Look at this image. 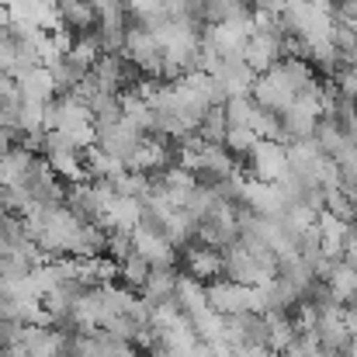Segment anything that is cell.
Masks as SVG:
<instances>
[{"mask_svg": "<svg viewBox=\"0 0 357 357\" xmlns=\"http://www.w3.org/2000/svg\"><path fill=\"white\" fill-rule=\"evenodd\" d=\"M14 84H17V91H21V101H28V105H52V101L59 98L56 80H52V70H45V66H28V70H21V73L14 77Z\"/></svg>", "mask_w": 357, "mask_h": 357, "instance_id": "9a60e30c", "label": "cell"}, {"mask_svg": "<svg viewBox=\"0 0 357 357\" xmlns=\"http://www.w3.org/2000/svg\"><path fill=\"white\" fill-rule=\"evenodd\" d=\"M38 156L24 146H10L3 156H0V188H28L31 181V170H35Z\"/></svg>", "mask_w": 357, "mask_h": 357, "instance_id": "e0dca14e", "label": "cell"}, {"mask_svg": "<svg viewBox=\"0 0 357 357\" xmlns=\"http://www.w3.org/2000/svg\"><path fill=\"white\" fill-rule=\"evenodd\" d=\"M174 302H177V309L191 319V316H198L202 309H208V291H205V284H202V281H195L191 274H177Z\"/></svg>", "mask_w": 357, "mask_h": 357, "instance_id": "cb8c5ba5", "label": "cell"}, {"mask_svg": "<svg viewBox=\"0 0 357 357\" xmlns=\"http://www.w3.org/2000/svg\"><path fill=\"white\" fill-rule=\"evenodd\" d=\"M112 188H115V195H125V198H135V202H142V198L149 195L153 181H149V177H142V174H132V170H125L119 181H112Z\"/></svg>", "mask_w": 357, "mask_h": 357, "instance_id": "836d02e7", "label": "cell"}, {"mask_svg": "<svg viewBox=\"0 0 357 357\" xmlns=\"http://www.w3.org/2000/svg\"><path fill=\"white\" fill-rule=\"evenodd\" d=\"M344 319H347V330H351V340H357V302L344 309Z\"/></svg>", "mask_w": 357, "mask_h": 357, "instance_id": "ab89813d", "label": "cell"}, {"mask_svg": "<svg viewBox=\"0 0 357 357\" xmlns=\"http://www.w3.org/2000/svg\"><path fill=\"white\" fill-rule=\"evenodd\" d=\"M205 112L208 108H222L226 105V94H222V87H219V80L215 77H208V73H202V70H195V73H184L181 80H177Z\"/></svg>", "mask_w": 357, "mask_h": 357, "instance_id": "7402d4cb", "label": "cell"}, {"mask_svg": "<svg viewBox=\"0 0 357 357\" xmlns=\"http://www.w3.org/2000/svg\"><path fill=\"white\" fill-rule=\"evenodd\" d=\"M195 153H198V167H195V177L198 174H205V177H212V184H219V181H226L229 174H236V156L222 146V142H202L198 139V146H195Z\"/></svg>", "mask_w": 357, "mask_h": 357, "instance_id": "5bb4252c", "label": "cell"}, {"mask_svg": "<svg viewBox=\"0 0 357 357\" xmlns=\"http://www.w3.org/2000/svg\"><path fill=\"white\" fill-rule=\"evenodd\" d=\"M125 14L132 17V24H142V28H153L156 21L167 17L163 0H125Z\"/></svg>", "mask_w": 357, "mask_h": 357, "instance_id": "1f68e13d", "label": "cell"}, {"mask_svg": "<svg viewBox=\"0 0 357 357\" xmlns=\"http://www.w3.org/2000/svg\"><path fill=\"white\" fill-rule=\"evenodd\" d=\"M316 233H319V253H323L326 260H344V250H347L351 236L357 233V226L337 219V215H330V212H319Z\"/></svg>", "mask_w": 357, "mask_h": 357, "instance_id": "7c38bea8", "label": "cell"}, {"mask_svg": "<svg viewBox=\"0 0 357 357\" xmlns=\"http://www.w3.org/2000/svg\"><path fill=\"white\" fill-rule=\"evenodd\" d=\"M222 146H226L233 156H246V153L257 146V135H253V128H246V125H229Z\"/></svg>", "mask_w": 357, "mask_h": 357, "instance_id": "8d00e7d4", "label": "cell"}, {"mask_svg": "<svg viewBox=\"0 0 357 357\" xmlns=\"http://www.w3.org/2000/svg\"><path fill=\"white\" fill-rule=\"evenodd\" d=\"M205 3H208V0H205Z\"/></svg>", "mask_w": 357, "mask_h": 357, "instance_id": "bcb514c9", "label": "cell"}, {"mask_svg": "<svg viewBox=\"0 0 357 357\" xmlns=\"http://www.w3.org/2000/svg\"><path fill=\"white\" fill-rule=\"evenodd\" d=\"M56 14H59V28H66L70 35L98 31V10L87 0H56Z\"/></svg>", "mask_w": 357, "mask_h": 357, "instance_id": "ac0fdd59", "label": "cell"}, {"mask_svg": "<svg viewBox=\"0 0 357 357\" xmlns=\"http://www.w3.org/2000/svg\"><path fill=\"white\" fill-rule=\"evenodd\" d=\"M205 291H208V309L226 316V319L250 312V288L246 284H236L229 278H215L212 284H205Z\"/></svg>", "mask_w": 357, "mask_h": 357, "instance_id": "9c48e42d", "label": "cell"}, {"mask_svg": "<svg viewBox=\"0 0 357 357\" xmlns=\"http://www.w3.org/2000/svg\"><path fill=\"white\" fill-rule=\"evenodd\" d=\"M84 167H87V181H94V184H112V181H119L125 174V163L108 156L101 146H91L84 153Z\"/></svg>", "mask_w": 357, "mask_h": 357, "instance_id": "d4e9b609", "label": "cell"}, {"mask_svg": "<svg viewBox=\"0 0 357 357\" xmlns=\"http://www.w3.org/2000/svg\"><path fill=\"white\" fill-rule=\"evenodd\" d=\"M121 56L149 80H163V52L156 45V38L142 28V24H128L125 28V49Z\"/></svg>", "mask_w": 357, "mask_h": 357, "instance_id": "7a4b0ae2", "label": "cell"}, {"mask_svg": "<svg viewBox=\"0 0 357 357\" xmlns=\"http://www.w3.org/2000/svg\"><path fill=\"white\" fill-rule=\"evenodd\" d=\"M184 264H188V274L202 284H212L215 278H222V250H212L205 243H188L184 250Z\"/></svg>", "mask_w": 357, "mask_h": 357, "instance_id": "2e32d148", "label": "cell"}, {"mask_svg": "<svg viewBox=\"0 0 357 357\" xmlns=\"http://www.w3.org/2000/svg\"><path fill=\"white\" fill-rule=\"evenodd\" d=\"M319 94H323V87L316 84L309 94H298L284 115H278V119H281L284 146H288V142H298V139H312V135H316V125H319V119H323Z\"/></svg>", "mask_w": 357, "mask_h": 357, "instance_id": "6da1fadb", "label": "cell"}, {"mask_svg": "<svg viewBox=\"0 0 357 357\" xmlns=\"http://www.w3.org/2000/svg\"><path fill=\"white\" fill-rule=\"evenodd\" d=\"M212 77L219 80V87H222L226 98H250L253 80H257V73H253L243 59H222L219 70H215Z\"/></svg>", "mask_w": 357, "mask_h": 357, "instance_id": "d6986e66", "label": "cell"}, {"mask_svg": "<svg viewBox=\"0 0 357 357\" xmlns=\"http://www.w3.org/2000/svg\"><path fill=\"white\" fill-rule=\"evenodd\" d=\"M236 212H239V205L222 202L208 219L198 222V243H205V246H212V250H226V246H233V243L239 239Z\"/></svg>", "mask_w": 357, "mask_h": 357, "instance_id": "5b68a950", "label": "cell"}, {"mask_svg": "<svg viewBox=\"0 0 357 357\" xmlns=\"http://www.w3.org/2000/svg\"><path fill=\"white\" fill-rule=\"evenodd\" d=\"M239 205H243L246 212L260 215V219H281L284 208H288V202H284V195H281L278 184H264V181H253V177L243 181Z\"/></svg>", "mask_w": 357, "mask_h": 357, "instance_id": "8992f818", "label": "cell"}, {"mask_svg": "<svg viewBox=\"0 0 357 357\" xmlns=\"http://www.w3.org/2000/svg\"><path fill=\"white\" fill-rule=\"evenodd\" d=\"M87 73L80 70V66H73L70 59H59L56 66H52V80H56V91L59 94H73V87L84 80Z\"/></svg>", "mask_w": 357, "mask_h": 357, "instance_id": "74e56055", "label": "cell"}, {"mask_svg": "<svg viewBox=\"0 0 357 357\" xmlns=\"http://www.w3.org/2000/svg\"><path fill=\"white\" fill-rule=\"evenodd\" d=\"M105 52H101V42H98V35H77L73 38V49H70V63L73 66H80L84 73H91L94 66H98V59H101Z\"/></svg>", "mask_w": 357, "mask_h": 357, "instance_id": "f546056e", "label": "cell"}, {"mask_svg": "<svg viewBox=\"0 0 357 357\" xmlns=\"http://www.w3.org/2000/svg\"><path fill=\"white\" fill-rule=\"evenodd\" d=\"M167 167H174V149L167 146L163 135H146L139 142V149L128 156L125 170L132 174H142V177H153V174H163Z\"/></svg>", "mask_w": 357, "mask_h": 357, "instance_id": "ba28073f", "label": "cell"}, {"mask_svg": "<svg viewBox=\"0 0 357 357\" xmlns=\"http://www.w3.org/2000/svg\"><path fill=\"white\" fill-rule=\"evenodd\" d=\"M316 357H344V354H333V351H319Z\"/></svg>", "mask_w": 357, "mask_h": 357, "instance_id": "ee69618b", "label": "cell"}, {"mask_svg": "<svg viewBox=\"0 0 357 357\" xmlns=\"http://www.w3.org/2000/svg\"><path fill=\"white\" fill-rule=\"evenodd\" d=\"M250 98H253L257 108H264V112H271V115H284V112L291 108V101H295V91L284 84V77H281L278 66H274V70H267V73H260V77L253 80Z\"/></svg>", "mask_w": 357, "mask_h": 357, "instance_id": "52a82bcc", "label": "cell"}, {"mask_svg": "<svg viewBox=\"0 0 357 357\" xmlns=\"http://www.w3.org/2000/svg\"><path fill=\"white\" fill-rule=\"evenodd\" d=\"M226 128H229V125H226V115H222V108H208L195 135H198L202 142H222V139H226Z\"/></svg>", "mask_w": 357, "mask_h": 357, "instance_id": "e575fe53", "label": "cell"}, {"mask_svg": "<svg viewBox=\"0 0 357 357\" xmlns=\"http://www.w3.org/2000/svg\"><path fill=\"white\" fill-rule=\"evenodd\" d=\"M246 156H250V174H253V181L278 184V181L288 174V146H284V142L257 139V146H253Z\"/></svg>", "mask_w": 357, "mask_h": 357, "instance_id": "277c9868", "label": "cell"}, {"mask_svg": "<svg viewBox=\"0 0 357 357\" xmlns=\"http://www.w3.org/2000/svg\"><path fill=\"white\" fill-rule=\"evenodd\" d=\"M351 142H354V149H357V135H351Z\"/></svg>", "mask_w": 357, "mask_h": 357, "instance_id": "f6af8a7d", "label": "cell"}, {"mask_svg": "<svg viewBox=\"0 0 357 357\" xmlns=\"http://www.w3.org/2000/svg\"><path fill=\"white\" fill-rule=\"evenodd\" d=\"M0 35H10V14H7V7H0Z\"/></svg>", "mask_w": 357, "mask_h": 357, "instance_id": "b9f144b4", "label": "cell"}, {"mask_svg": "<svg viewBox=\"0 0 357 357\" xmlns=\"http://www.w3.org/2000/svg\"><path fill=\"white\" fill-rule=\"evenodd\" d=\"M45 163L56 177L70 181V184H84L87 181V167H84V153L80 149H45Z\"/></svg>", "mask_w": 357, "mask_h": 357, "instance_id": "603a6c76", "label": "cell"}, {"mask_svg": "<svg viewBox=\"0 0 357 357\" xmlns=\"http://www.w3.org/2000/svg\"><path fill=\"white\" fill-rule=\"evenodd\" d=\"M253 112H257L253 98H226V105H222L226 125H246V128H250V119H253Z\"/></svg>", "mask_w": 357, "mask_h": 357, "instance_id": "f35d334b", "label": "cell"}, {"mask_svg": "<svg viewBox=\"0 0 357 357\" xmlns=\"http://www.w3.org/2000/svg\"><path fill=\"white\" fill-rule=\"evenodd\" d=\"M149 264L142 260V257H135V253H128L125 260H119V278L125 281V288L132 291V288H142L146 284V278H149Z\"/></svg>", "mask_w": 357, "mask_h": 357, "instance_id": "d6a6232c", "label": "cell"}, {"mask_svg": "<svg viewBox=\"0 0 357 357\" xmlns=\"http://www.w3.org/2000/svg\"><path fill=\"white\" fill-rule=\"evenodd\" d=\"M271 357H309V351L295 340V347H288V351H281V354H271Z\"/></svg>", "mask_w": 357, "mask_h": 357, "instance_id": "60d3db41", "label": "cell"}, {"mask_svg": "<svg viewBox=\"0 0 357 357\" xmlns=\"http://www.w3.org/2000/svg\"><path fill=\"white\" fill-rule=\"evenodd\" d=\"M344 357H357V340H351V347H347V354Z\"/></svg>", "mask_w": 357, "mask_h": 357, "instance_id": "7bdbcfd3", "label": "cell"}, {"mask_svg": "<svg viewBox=\"0 0 357 357\" xmlns=\"http://www.w3.org/2000/svg\"><path fill=\"white\" fill-rule=\"evenodd\" d=\"M128 239H132V253L142 257L149 267H174L177 264V250L170 246V239L163 233H156L149 226H139V229H132Z\"/></svg>", "mask_w": 357, "mask_h": 357, "instance_id": "30bf717a", "label": "cell"}, {"mask_svg": "<svg viewBox=\"0 0 357 357\" xmlns=\"http://www.w3.org/2000/svg\"><path fill=\"white\" fill-rule=\"evenodd\" d=\"M323 212H330V215L357 226V195L347 184H337V188L323 191Z\"/></svg>", "mask_w": 357, "mask_h": 357, "instance_id": "83f0119b", "label": "cell"}, {"mask_svg": "<svg viewBox=\"0 0 357 357\" xmlns=\"http://www.w3.org/2000/svg\"><path fill=\"white\" fill-rule=\"evenodd\" d=\"M278 73L284 77V84L295 91V98L298 94H309L319 80H316V73H312V66L305 63V59H281L278 63Z\"/></svg>", "mask_w": 357, "mask_h": 357, "instance_id": "f1b7e54d", "label": "cell"}, {"mask_svg": "<svg viewBox=\"0 0 357 357\" xmlns=\"http://www.w3.org/2000/svg\"><path fill=\"white\" fill-rule=\"evenodd\" d=\"M146 135L139 132V128H132L128 121H112V125H101L98 128V146L108 153V156H115L121 163H128V156L139 149V142H142Z\"/></svg>", "mask_w": 357, "mask_h": 357, "instance_id": "4fadbf2b", "label": "cell"}, {"mask_svg": "<svg viewBox=\"0 0 357 357\" xmlns=\"http://www.w3.org/2000/svg\"><path fill=\"white\" fill-rule=\"evenodd\" d=\"M295 340H298V326L288 312H267L264 316V347L271 354H281V351L295 347Z\"/></svg>", "mask_w": 357, "mask_h": 357, "instance_id": "ffe728a7", "label": "cell"}, {"mask_svg": "<svg viewBox=\"0 0 357 357\" xmlns=\"http://www.w3.org/2000/svg\"><path fill=\"white\" fill-rule=\"evenodd\" d=\"M250 128H253V135H257V139L284 142V135H281V119H278V115H271V112H264V108H257V112H253Z\"/></svg>", "mask_w": 357, "mask_h": 357, "instance_id": "d590c367", "label": "cell"}, {"mask_svg": "<svg viewBox=\"0 0 357 357\" xmlns=\"http://www.w3.org/2000/svg\"><path fill=\"white\" fill-rule=\"evenodd\" d=\"M233 357H236V354H233Z\"/></svg>", "mask_w": 357, "mask_h": 357, "instance_id": "7dc6e473", "label": "cell"}, {"mask_svg": "<svg viewBox=\"0 0 357 357\" xmlns=\"http://www.w3.org/2000/svg\"><path fill=\"white\" fill-rule=\"evenodd\" d=\"M174 288H177V274L174 267H153L146 284L139 288V295L149 302V305H160V302H170L174 298Z\"/></svg>", "mask_w": 357, "mask_h": 357, "instance_id": "4316f807", "label": "cell"}, {"mask_svg": "<svg viewBox=\"0 0 357 357\" xmlns=\"http://www.w3.org/2000/svg\"><path fill=\"white\" fill-rule=\"evenodd\" d=\"M191 326H195V333H198V340L202 344H222V330H226V316H219V312H212V309H202L198 316H191Z\"/></svg>", "mask_w": 357, "mask_h": 357, "instance_id": "4dcf8cb0", "label": "cell"}, {"mask_svg": "<svg viewBox=\"0 0 357 357\" xmlns=\"http://www.w3.org/2000/svg\"><path fill=\"white\" fill-rule=\"evenodd\" d=\"M250 35H257L250 14L233 17V21H215V24H208V28L202 31V38H205L222 59H243V49H246Z\"/></svg>", "mask_w": 357, "mask_h": 357, "instance_id": "3957f363", "label": "cell"}, {"mask_svg": "<svg viewBox=\"0 0 357 357\" xmlns=\"http://www.w3.org/2000/svg\"><path fill=\"white\" fill-rule=\"evenodd\" d=\"M119 101H121V121H128V125L139 128L142 135H153V132H156V112H153V105H146V101L135 98L132 91H125Z\"/></svg>", "mask_w": 357, "mask_h": 357, "instance_id": "484cf974", "label": "cell"}, {"mask_svg": "<svg viewBox=\"0 0 357 357\" xmlns=\"http://www.w3.org/2000/svg\"><path fill=\"white\" fill-rule=\"evenodd\" d=\"M323 288H326V298H330V302H337V305H344V309L354 305L357 302V271L347 267L344 260H337V264L330 267Z\"/></svg>", "mask_w": 357, "mask_h": 357, "instance_id": "44dd1931", "label": "cell"}, {"mask_svg": "<svg viewBox=\"0 0 357 357\" xmlns=\"http://www.w3.org/2000/svg\"><path fill=\"white\" fill-rule=\"evenodd\" d=\"M281 42H284V35H278V31H257V35H250V42H246V49H243V63L260 77V73H267V70H274L278 63H281Z\"/></svg>", "mask_w": 357, "mask_h": 357, "instance_id": "8fae6325", "label": "cell"}]
</instances>
